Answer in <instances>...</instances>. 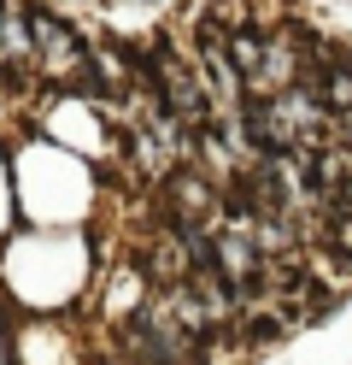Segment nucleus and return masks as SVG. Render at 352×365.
<instances>
[{
  "instance_id": "nucleus-1",
  "label": "nucleus",
  "mask_w": 352,
  "mask_h": 365,
  "mask_svg": "<svg viewBox=\"0 0 352 365\" xmlns=\"http://www.w3.org/2000/svg\"><path fill=\"white\" fill-rule=\"evenodd\" d=\"M299 88H311L317 106L329 112V118L346 124V118H352V53H346V48H329V53L311 65V71H305Z\"/></svg>"
},
{
  "instance_id": "nucleus-2",
  "label": "nucleus",
  "mask_w": 352,
  "mask_h": 365,
  "mask_svg": "<svg viewBox=\"0 0 352 365\" xmlns=\"http://www.w3.org/2000/svg\"><path fill=\"white\" fill-rule=\"evenodd\" d=\"M147 6H171V0H147Z\"/></svg>"
},
{
  "instance_id": "nucleus-3",
  "label": "nucleus",
  "mask_w": 352,
  "mask_h": 365,
  "mask_svg": "<svg viewBox=\"0 0 352 365\" xmlns=\"http://www.w3.org/2000/svg\"><path fill=\"white\" fill-rule=\"evenodd\" d=\"M112 365H129V359H112Z\"/></svg>"
}]
</instances>
